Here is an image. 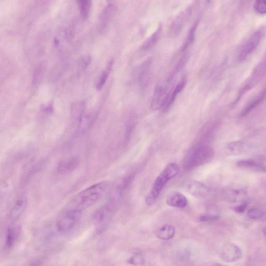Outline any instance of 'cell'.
I'll list each match as a JSON object with an SVG mask.
<instances>
[{"label":"cell","instance_id":"26","mask_svg":"<svg viewBox=\"0 0 266 266\" xmlns=\"http://www.w3.org/2000/svg\"><path fill=\"white\" fill-rule=\"evenodd\" d=\"M116 11V8L114 5H109L101 12L100 15V20L103 24L108 23L115 15Z\"/></svg>","mask_w":266,"mask_h":266},{"label":"cell","instance_id":"11","mask_svg":"<svg viewBox=\"0 0 266 266\" xmlns=\"http://www.w3.org/2000/svg\"><path fill=\"white\" fill-rule=\"evenodd\" d=\"M28 203V199L24 196H21L16 200L10 212V219L13 223L23 214Z\"/></svg>","mask_w":266,"mask_h":266},{"label":"cell","instance_id":"10","mask_svg":"<svg viewBox=\"0 0 266 266\" xmlns=\"http://www.w3.org/2000/svg\"><path fill=\"white\" fill-rule=\"evenodd\" d=\"M21 232V226L17 224L10 225L7 231L5 247L6 250L9 251L16 244Z\"/></svg>","mask_w":266,"mask_h":266},{"label":"cell","instance_id":"14","mask_svg":"<svg viewBox=\"0 0 266 266\" xmlns=\"http://www.w3.org/2000/svg\"><path fill=\"white\" fill-rule=\"evenodd\" d=\"M186 84H187V79L185 77L182 78L171 93L169 94L168 98L163 108L165 112L168 111L171 108L178 95L185 88Z\"/></svg>","mask_w":266,"mask_h":266},{"label":"cell","instance_id":"36","mask_svg":"<svg viewBox=\"0 0 266 266\" xmlns=\"http://www.w3.org/2000/svg\"><path fill=\"white\" fill-rule=\"evenodd\" d=\"M248 205V203L246 201L243 202L241 205L235 206L234 210L235 212H237V214H243V212L246 210Z\"/></svg>","mask_w":266,"mask_h":266},{"label":"cell","instance_id":"27","mask_svg":"<svg viewBox=\"0 0 266 266\" xmlns=\"http://www.w3.org/2000/svg\"><path fill=\"white\" fill-rule=\"evenodd\" d=\"M77 4L82 17L87 19L92 8V0H77Z\"/></svg>","mask_w":266,"mask_h":266},{"label":"cell","instance_id":"34","mask_svg":"<svg viewBox=\"0 0 266 266\" xmlns=\"http://www.w3.org/2000/svg\"><path fill=\"white\" fill-rule=\"evenodd\" d=\"M220 219V217L217 215H204L200 216L199 221L201 222H216Z\"/></svg>","mask_w":266,"mask_h":266},{"label":"cell","instance_id":"23","mask_svg":"<svg viewBox=\"0 0 266 266\" xmlns=\"http://www.w3.org/2000/svg\"><path fill=\"white\" fill-rule=\"evenodd\" d=\"M247 197V193L243 190H233L230 191L227 195V200L232 203L243 202L246 201Z\"/></svg>","mask_w":266,"mask_h":266},{"label":"cell","instance_id":"16","mask_svg":"<svg viewBox=\"0 0 266 266\" xmlns=\"http://www.w3.org/2000/svg\"><path fill=\"white\" fill-rule=\"evenodd\" d=\"M166 202L169 206L176 208H184L188 204L187 198L178 192L171 193L167 197Z\"/></svg>","mask_w":266,"mask_h":266},{"label":"cell","instance_id":"8","mask_svg":"<svg viewBox=\"0 0 266 266\" xmlns=\"http://www.w3.org/2000/svg\"><path fill=\"white\" fill-rule=\"evenodd\" d=\"M242 255V250L234 244L229 245L225 247L220 254L222 260L226 262H235L240 259Z\"/></svg>","mask_w":266,"mask_h":266},{"label":"cell","instance_id":"1","mask_svg":"<svg viewBox=\"0 0 266 266\" xmlns=\"http://www.w3.org/2000/svg\"><path fill=\"white\" fill-rule=\"evenodd\" d=\"M109 189L108 182L95 183L75 195L60 212L56 227L61 232L73 229L81 220L84 212L95 205Z\"/></svg>","mask_w":266,"mask_h":266},{"label":"cell","instance_id":"6","mask_svg":"<svg viewBox=\"0 0 266 266\" xmlns=\"http://www.w3.org/2000/svg\"><path fill=\"white\" fill-rule=\"evenodd\" d=\"M193 9L191 7L186 8L180 12L172 22L169 34L171 37H175L181 32L184 25L190 19L192 14Z\"/></svg>","mask_w":266,"mask_h":266},{"label":"cell","instance_id":"32","mask_svg":"<svg viewBox=\"0 0 266 266\" xmlns=\"http://www.w3.org/2000/svg\"><path fill=\"white\" fill-rule=\"evenodd\" d=\"M254 8L257 14L261 15H264L266 13L265 0H255Z\"/></svg>","mask_w":266,"mask_h":266},{"label":"cell","instance_id":"13","mask_svg":"<svg viewBox=\"0 0 266 266\" xmlns=\"http://www.w3.org/2000/svg\"><path fill=\"white\" fill-rule=\"evenodd\" d=\"M190 193L199 198H205L209 196L210 190L203 183L198 181L191 182L188 187Z\"/></svg>","mask_w":266,"mask_h":266},{"label":"cell","instance_id":"7","mask_svg":"<svg viewBox=\"0 0 266 266\" xmlns=\"http://www.w3.org/2000/svg\"><path fill=\"white\" fill-rule=\"evenodd\" d=\"M262 34L261 31H257L247 41L239 52L238 57L239 62L244 61L256 49L260 42Z\"/></svg>","mask_w":266,"mask_h":266},{"label":"cell","instance_id":"4","mask_svg":"<svg viewBox=\"0 0 266 266\" xmlns=\"http://www.w3.org/2000/svg\"><path fill=\"white\" fill-rule=\"evenodd\" d=\"M117 207L108 202L98 208L93 214L92 219L98 232L107 227Z\"/></svg>","mask_w":266,"mask_h":266},{"label":"cell","instance_id":"19","mask_svg":"<svg viewBox=\"0 0 266 266\" xmlns=\"http://www.w3.org/2000/svg\"><path fill=\"white\" fill-rule=\"evenodd\" d=\"M246 144L242 141H236L230 143L227 146L228 153L232 155H240L246 150Z\"/></svg>","mask_w":266,"mask_h":266},{"label":"cell","instance_id":"2","mask_svg":"<svg viewBox=\"0 0 266 266\" xmlns=\"http://www.w3.org/2000/svg\"><path fill=\"white\" fill-rule=\"evenodd\" d=\"M179 171V168L175 163L170 164L166 167L154 180L145 199L147 204L151 205L156 202L166 184L170 180L176 176Z\"/></svg>","mask_w":266,"mask_h":266},{"label":"cell","instance_id":"24","mask_svg":"<svg viewBox=\"0 0 266 266\" xmlns=\"http://www.w3.org/2000/svg\"><path fill=\"white\" fill-rule=\"evenodd\" d=\"M190 57V53L185 52L183 56H182V57L180 59V60L177 63L174 71L168 78L169 83L171 84L173 82L174 79L177 74L181 71V70L185 65L186 63H187L188 62Z\"/></svg>","mask_w":266,"mask_h":266},{"label":"cell","instance_id":"3","mask_svg":"<svg viewBox=\"0 0 266 266\" xmlns=\"http://www.w3.org/2000/svg\"><path fill=\"white\" fill-rule=\"evenodd\" d=\"M215 156V151L211 147L206 144H199L186 156L184 167L188 170H193L210 162Z\"/></svg>","mask_w":266,"mask_h":266},{"label":"cell","instance_id":"25","mask_svg":"<svg viewBox=\"0 0 266 266\" xmlns=\"http://www.w3.org/2000/svg\"><path fill=\"white\" fill-rule=\"evenodd\" d=\"M114 61L111 60L109 63L107 68L104 70L99 76L96 85V89L100 90L104 85L109 77L110 72L113 67Z\"/></svg>","mask_w":266,"mask_h":266},{"label":"cell","instance_id":"31","mask_svg":"<svg viewBox=\"0 0 266 266\" xmlns=\"http://www.w3.org/2000/svg\"><path fill=\"white\" fill-rule=\"evenodd\" d=\"M137 119L136 117H131L127 121L125 131V141H128L130 137L131 132L136 127Z\"/></svg>","mask_w":266,"mask_h":266},{"label":"cell","instance_id":"12","mask_svg":"<svg viewBox=\"0 0 266 266\" xmlns=\"http://www.w3.org/2000/svg\"><path fill=\"white\" fill-rule=\"evenodd\" d=\"M236 166L239 168L254 170L263 173L265 170L264 161L259 158L242 159L237 163Z\"/></svg>","mask_w":266,"mask_h":266},{"label":"cell","instance_id":"9","mask_svg":"<svg viewBox=\"0 0 266 266\" xmlns=\"http://www.w3.org/2000/svg\"><path fill=\"white\" fill-rule=\"evenodd\" d=\"M169 94L163 87H157L153 93L150 108L153 111L162 109L166 102Z\"/></svg>","mask_w":266,"mask_h":266},{"label":"cell","instance_id":"35","mask_svg":"<svg viewBox=\"0 0 266 266\" xmlns=\"http://www.w3.org/2000/svg\"><path fill=\"white\" fill-rule=\"evenodd\" d=\"M211 0H197V9L202 11L211 2Z\"/></svg>","mask_w":266,"mask_h":266},{"label":"cell","instance_id":"17","mask_svg":"<svg viewBox=\"0 0 266 266\" xmlns=\"http://www.w3.org/2000/svg\"><path fill=\"white\" fill-rule=\"evenodd\" d=\"M265 96V90L264 89L261 91L258 94L255 96L253 99L249 102L243 109L242 112L240 114L241 117L247 116L253 110L256 109L261 102H262Z\"/></svg>","mask_w":266,"mask_h":266},{"label":"cell","instance_id":"29","mask_svg":"<svg viewBox=\"0 0 266 266\" xmlns=\"http://www.w3.org/2000/svg\"><path fill=\"white\" fill-rule=\"evenodd\" d=\"M151 63V58H148L140 66L136 73L139 79L143 78L147 73Z\"/></svg>","mask_w":266,"mask_h":266},{"label":"cell","instance_id":"37","mask_svg":"<svg viewBox=\"0 0 266 266\" xmlns=\"http://www.w3.org/2000/svg\"><path fill=\"white\" fill-rule=\"evenodd\" d=\"M112 1H113V0H107V2H109V3H110Z\"/></svg>","mask_w":266,"mask_h":266},{"label":"cell","instance_id":"28","mask_svg":"<svg viewBox=\"0 0 266 266\" xmlns=\"http://www.w3.org/2000/svg\"><path fill=\"white\" fill-rule=\"evenodd\" d=\"M145 261L144 257L140 252L132 253L127 260V262L132 265H143Z\"/></svg>","mask_w":266,"mask_h":266},{"label":"cell","instance_id":"20","mask_svg":"<svg viewBox=\"0 0 266 266\" xmlns=\"http://www.w3.org/2000/svg\"><path fill=\"white\" fill-rule=\"evenodd\" d=\"M198 21L195 22L189 31L188 35L186 37L184 42L180 47V51L184 52L194 42L196 31L198 28Z\"/></svg>","mask_w":266,"mask_h":266},{"label":"cell","instance_id":"30","mask_svg":"<svg viewBox=\"0 0 266 266\" xmlns=\"http://www.w3.org/2000/svg\"><path fill=\"white\" fill-rule=\"evenodd\" d=\"M264 215V210L257 207L251 208L247 212V217L251 220L259 219Z\"/></svg>","mask_w":266,"mask_h":266},{"label":"cell","instance_id":"18","mask_svg":"<svg viewBox=\"0 0 266 266\" xmlns=\"http://www.w3.org/2000/svg\"><path fill=\"white\" fill-rule=\"evenodd\" d=\"M175 228L174 226L167 224L158 228L155 232L156 237L163 241H169L175 234Z\"/></svg>","mask_w":266,"mask_h":266},{"label":"cell","instance_id":"5","mask_svg":"<svg viewBox=\"0 0 266 266\" xmlns=\"http://www.w3.org/2000/svg\"><path fill=\"white\" fill-rule=\"evenodd\" d=\"M265 62H262L254 68L250 77L239 91L237 97L232 104H236L246 93L256 86L265 74Z\"/></svg>","mask_w":266,"mask_h":266},{"label":"cell","instance_id":"21","mask_svg":"<svg viewBox=\"0 0 266 266\" xmlns=\"http://www.w3.org/2000/svg\"><path fill=\"white\" fill-rule=\"evenodd\" d=\"M85 104L84 102H76L71 106V118L74 122L79 123L84 115Z\"/></svg>","mask_w":266,"mask_h":266},{"label":"cell","instance_id":"15","mask_svg":"<svg viewBox=\"0 0 266 266\" xmlns=\"http://www.w3.org/2000/svg\"><path fill=\"white\" fill-rule=\"evenodd\" d=\"M79 164V159L76 156L61 162L58 166L57 171L61 174H66L74 171Z\"/></svg>","mask_w":266,"mask_h":266},{"label":"cell","instance_id":"22","mask_svg":"<svg viewBox=\"0 0 266 266\" xmlns=\"http://www.w3.org/2000/svg\"><path fill=\"white\" fill-rule=\"evenodd\" d=\"M162 30V25L159 24L156 31L143 44L141 49L146 50L152 47L161 37Z\"/></svg>","mask_w":266,"mask_h":266},{"label":"cell","instance_id":"33","mask_svg":"<svg viewBox=\"0 0 266 266\" xmlns=\"http://www.w3.org/2000/svg\"><path fill=\"white\" fill-rule=\"evenodd\" d=\"M92 62V57L90 56H85L82 57L78 61V67L81 70L86 69Z\"/></svg>","mask_w":266,"mask_h":266}]
</instances>
